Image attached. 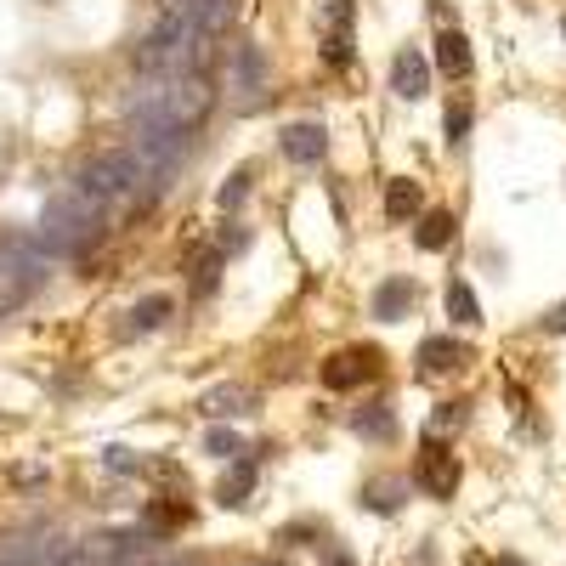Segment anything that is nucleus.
Segmentation results:
<instances>
[{
  "instance_id": "1",
  "label": "nucleus",
  "mask_w": 566,
  "mask_h": 566,
  "mask_svg": "<svg viewBox=\"0 0 566 566\" xmlns=\"http://www.w3.org/2000/svg\"><path fill=\"white\" fill-rule=\"evenodd\" d=\"M40 255H79L86 244H97V204L91 199H79V193H62L51 199L46 209V221H40Z\"/></svg>"
},
{
  "instance_id": "19",
  "label": "nucleus",
  "mask_w": 566,
  "mask_h": 566,
  "mask_svg": "<svg viewBox=\"0 0 566 566\" xmlns=\"http://www.w3.org/2000/svg\"><path fill=\"white\" fill-rule=\"evenodd\" d=\"M396 493H403V481H368V510H380V515H391L396 510Z\"/></svg>"
},
{
  "instance_id": "4",
  "label": "nucleus",
  "mask_w": 566,
  "mask_h": 566,
  "mask_svg": "<svg viewBox=\"0 0 566 566\" xmlns=\"http://www.w3.org/2000/svg\"><path fill=\"white\" fill-rule=\"evenodd\" d=\"M261 79H266V57H261V46H249V40L227 46V86H233V91H261Z\"/></svg>"
},
{
  "instance_id": "12",
  "label": "nucleus",
  "mask_w": 566,
  "mask_h": 566,
  "mask_svg": "<svg viewBox=\"0 0 566 566\" xmlns=\"http://www.w3.org/2000/svg\"><path fill=\"white\" fill-rule=\"evenodd\" d=\"M459 363H465V346H453L448 334H431V340L419 346V368H425V374H448Z\"/></svg>"
},
{
  "instance_id": "29",
  "label": "nucleus",
  "mask_w": 566,
  "mask_h": 566,
  "mask_svg": "<svg viewBox=\"0 0 566 566\" xmlns=\"http://www.w3.org/2000/svg\"><path fill=\"white\" fill-rule=\"evenodd\" d=\"M561 34H566V17H561Z\"/></svg>"
},
{
  "instance_id": "11",
  "label": "nucleus",
  "mask_w": 566,
  "mask_h": 566,
  "mask_svg": "<svg viewBox=\"0 0 566 566\" xmlns=\"http://www.w3.org/2000/svg\"><path fill=\"white\" fill-rule=\"evenodd\" d=\"M408 306H413V283L408 278H385L380 289H374V318L380 323H396Z\"/></svg>"
},
{
  "instance_id": "28",
  "label": "nucleus",
  "mask_w": 566,
  "mask_h": 566,
  "mask_svg": "<svg viewBox=\"0 0 566 566\" xmlns=\"http://www.w3.org/2000/svg\"><path fill=\"white\" fill-rule=\"evenodd\" d=\"M142 566H193V561H153V555H148V561H142Z\"/></svg>"
},
{
  "instance_id": "20",
  "label": "nucleus",
  "mask_w": 566,
  "mask_h": 566,
  "mask_svg": "<svg viewBox=\"0 0 566 566\" xmlns=\"http://www.w3.org/2000/svg\"><path fill=\"white\" fill-rule=\"evenodd\" d=\"M181 521H187L181 505H148V533H171V527H181Z\"/></svg>"
},
{
  "instance_id": "3",
  "label": "nucleus",
  "mask_w": 566,
  "mask_h": 566,
  "mask_svg": "<svg viewBox=\"0 0 566 566\" xmlns=\"http://www.w3.org/2000/svg\"><path fill=\"white\" fill-rule=\"evenodd\" d=\"M413 481L425 487L431 498H453V487H459V459L448 453V448H425L419 453V465H413Z\"/></svg>"
},
{
  "instance_id": "16",
  "label": "nucleus",
  "mask_w": 566,
  "mask_h": 566,
  "mask_svg": "<svg viewBox=\"0 0 566 566\" xmlns=\"http://www.w3.org/2000/svg\"><path fill=\"white\" fill-rule=\"evenodd\" d=\"M448 318H453L459 329H476V323H481V306H476V289H470L465 278H453V283H448Z\"/></svg>"
},
{
  "instance_id": "18",
  "label": "nucleus",
  "mask_w": 566,
  "mask_h": 566,
  "mask_svg": "<svg viewBox=\"0 0 566 566\" xmlns=\"http://www.w3.org/2000/svg\"><path fill=\"white\" fill-rule=\"evenodd\" d=\"M102 465H108L114 476H142V470H148V459L131 453V448H108V453H102Z\"/></svg>"
},
{
  "instance_id": "7",
  "label": "nucleus",
  "mask_w": 566,
  "mask_h": 566,
  "mask_svg": "<svg viewBox=\"0 0 566 566\" xmlns=\"http://www.w3.org/2000/svg\"><path fill=\"white\" fill-rule=\"evenodd\" d=\"M374 363H380L374 351H340V357H329V363H323V385L351 391L357 380H368V374H374Z\"/></svg>"
},
{
  "instance_id": "23",
  "label": "nucleus",
  "mask_w": 566,
  "mask_h": 566,
  "mask_svg": "<svg viewBox=\"0 0 566 566\" xmlns=\"http://www.w3.org/2000/svg\"><path fill=\"white\" fill-rule=\"evenodd\" d=\"M442 131H448V142H465V131H470V102H453L448 119H442Z\"/></svg>"
},
{
  "instance_id": "10",
  "label": "nucleus",
  "mask_w": 566,
  "mask_h": 566,
  "mask_svg": "<svg viewBox=\"0 0 566 566\" xmlns=\"http://www.w3.org/2000/svg\"><path fill=\"white\" fill-rule=\"evenodd\" d=\"M436 69H442L448 79H465L470 74V40L459 29H442L436 34Z\"/></svg>"
},
{
  "instance_id": "8",
  "label": "nucleus",
  "mask_w": 566,
  "mask_h": 566,
  "mask_svg": "<svg viewBox=\"0 0 566 566\" xmlns=\"http://www.w3.org/2000/svg\"><path fill=\"white\" fill-rule=\"evenodd\" d=\"M323 17H329V62L346 69L351 62V0H329Z\"/></svg>"
},
{
  "instance_id": "6",
  "label": "nucleus",
  "mask_w": 566,
  "mask_h": 566,
  "mask_svg": "<svg viewBox=\"0 0 566 566\" xmlns=\"http://www.w3.org/2000/svg\"><path fill=\"white\" fill-rule=\"evenodd\" d=\"M391 91L408 97V102H419V97L431 91V62L419 57V51H403V57L391 62Z\"/></svg>"
},
{
  "instance_id": "2",
  "label": "nucleus",
  "mask_w": 566,
  "mask_h": 566,
  "mask_svg": "<svg viewBox=\"0 0 566 566\" xmlns=\"http://www.w3.org/2000/svg\"><path fill=\"white\" fill-rule=\"evenodd\" d=\"M136 159H131V148H108V153H91L86 164H79V176H74V193L79 199H91L97 209L102 204H114V199H125V193H136Z\"/></svg>"
},
{
  "instance_id": "9",
  "label": "nucleus",
  "mask_w": 566,
  "mask_h": 566,
  "mask_svg": "<svg viewBox=\"0 0 566 566\" xmlns=\"http://www.w3.org/2000/svg\"><path fill=\"white\" fill-rule=\"evenodd\" d=\"M204 413L209 419H244V413H255V391L249 385H216L204 396Z\"/></svg>"
},
{
  "instance_id": "15",
  "label": "nucleus",
  "mask_w": 566,
  "mask_h": 566,
  "mask_svg": "<svg viewBox=\"0 0 566 566\" xmlns=\"http://www.w3.org/2000/svg\"><path fill=\"white\" fill-rule=\"evenodd\" d=\"M249 487H255V465H249V459H233V470L221 476L216 498L221 505H249Z\"/></svg>"
},
{
  "instance_id": "22",
  "label": "nucleus",
  "mask_w": 566,
  "mask_h": 566,
  "mask_svg": "<svg viewBox=\"0 0 566 566\" xmlns=\"http://www.w3.org/2000/svg\"><path fill=\"white\" fill-rule=\"evenodd\" d=\"M244 193H249V171H233V176H227V181H221V193H216V204H221V209H233V204H238Z\"/></svg>"
},
{
  "instance_id": "24",
  "label": "nucleus",
  "mask_w": 566,
  "mask_h": 566,
  "mask_svg": "<svg viewBox=\"0 0 566 566\" xmlns=\"http://www.w3.org/2000/svg\"><path fill=\"white\" fill-rule=\"evenodd\" d=\"M351 425H357V431H368V436H391V413H385V408H374V413H357Z\"/></svg>"
},
{
  "instance_id": "5",
  "label": "nucleus",
  "mask_w": 566,
  "mask_h": 566,
  "mask_svg": "<svg viewBox=\"0 0 566 566\" xmlns=\"http://www.w3.org/2000/svg\"><path fill=\"white\" fill-rule=\"evenodd\" d=\"M278 148H283V159H295V164H318L329 153V131H323V125H311V119L306 125H289Z\"/></svg>"
},
{
  "instance_id": "27",
  "label": "nucleus",
  "mask_w": 566,
  "mask_h": 566,
  "mask_svg": "<svg viewBox=\"0 0 566 566\" xmlns=\"http://www.w3.org/2000/svg\"><path fill=\"white\" fill-rule=\"evenodd\" d=\"M476 566H527V561H515V555H498V561H476Z\"/></svg>"
},
{
  "instance_id": "26",
  "label": "nucleus",
  "mask_w": 566,
  "mask_h": 566,
  "mask_svg": "<svg viewBox=\"0 0 566 566\" xmlns=\"http://www.w3.org/2000/svg\"><path fill=\"white\" fill-rule=\"evenodd\" d=\"M543 329H550V334H566V306H555L550 318H543Z\"/></svg>"
},
{
  "instance_id": "13",
  "label": "nucleus",
  "mask_w": 566,
  "mask_h": 566,
  "mask_svg": "<svg viewBox=\"0 0 566 566\" xmlns=\"http://www.w3.org/2000/svg\"><path fill=\"white\" fill-rule=\"evenodd\" d=\"M419 209H425V193H419V181L396 176V181L385 187V216H391V221H408V216H419Z\"/></svg>"
},
{
  "instance_id": "25",
  "label": "nucleus",
  "mask_w": 566,
  "mask_h": 566,
  "mask_svg": "<svg viewBox=\"0 0 566 566\" xmlns=\"http://www.w3.org/2000/svg\"><path fill=\"white\" fill-rule=\"evenodd\" d=\"M323 566H351V555L340 550V543H329V550H323Z\"/></svg>"
},
{
  "instance_id": "21",
  "label": "nucleus",
  "mask_w": 566,
  "mask_h": 566,
  "mask_svg": "<svg viewBox=\"0 0 566 566\" xmlns=\"http://www.w3.org/2000/svg\"><path fill=\"white\" fill-rule=\"evenodd\" d=\"M204 448L216 453V459H227V465H233V459H244V442H238L233 431H209V442H204Z\"/></svg>"
},
{
  "instance_id": "17",
  "label": "nucleus",
  "mask_w": 566,
  "mask_h": 566,
  "mask_svg": "<svg viewBox=\"0 0 566 566\" xmlns=\"http://www.w3.org/2000/svg\"><path fill=\"white\" fill-rule=\"evenodd\" d=\"M419 249H448V238H453V216H448V209H431V216L425 221H419Z\"/></svg>"
},
{
  "instance_id": "14",
  "label": "nucleus",
  "mask_w": 566,
  "mask_h": 566,
  "mask_svg": "<svg viewBox=\"0 0 566 566\" xmlns=\"http://www.w3.org/2000/svg\"><path fill=\"white\" fill-rule=\"evenodd\" d=\"M125 318H131V323H125L131 334H153L164 318H171V295H142L131 311H125Z\"/></svg>"
}]
</instances>
